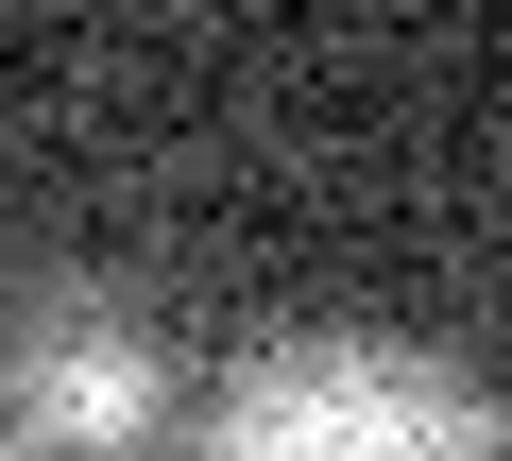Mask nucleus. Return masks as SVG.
Returning <instances> with one entry per match:
<instances>
[{
    "mask_svg": "<svg viewBox=\"0 0 512 461\" xmlns=\"http://www.w3.org/2000/svg\"><path fill=\"white\" fill-rule=\"evenodd\" d=\"M171 461H512L495 376H461L444 342L393 325H308V342H256Z\"/></svg>",
    "mask_w": 512,
    "mask_h": 461,
    "instance_id": "nucleus-1",
    "label": "nucleus"
},
{
    "mask_svg": "<svg viewBox=\"0 0 512 461\" xmlns=\"http://www.w3.org/2000/svg\"><path fill=\"white\" fill-rule=\"evenodd\" d=\"M171 427V342L103 274H35L0 308V461H137Z\"/></svg>",
    "mask_w": 512,
    "mask_h": 461,
    "instance_id": "nucleus-2",
    "label": "nucleus"
}]
</instances>
